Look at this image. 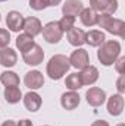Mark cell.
Segmentation results:
<instances>
[{"label":"cell","instance_id":"obj_1","mask_svg":"<svg viewBox=\"0 0 125 126\" xmlns=\"http://www.w3.org/2000/svg\"><path fill=\"white\" fill-rule=\"evenodd\" d=\"M71 64H69V59L65 54H55L50 57V60L47 62L46 66V73L49 75L50 79L53 81H59L66 75V72L69 70Z\"/></svg>","mask_w":125,"mask_h":126},{"label":"cell","instance_id":"obj_2","mask_svg":"<svg viewBox=\"0 0 125 126\" xmlns=\"http://www.w3.org/2000/svg\"><path fill=\"white\" fill-rule=\"evenodd\" d=\"M121 54V44L116 40L104 41L97 51V59L103 66H112Z\"/></svg>","mask_w":125,"mask_h":126},{"label":"cell","instance_id":"obj_3","mask_svg":"<svg viewBox=\"0 0 125 126\" xmlns=\"http://www.w3.org/2000/svg\"><path fill=\"white\" fill-rule=\"evenodd\" d=\"M97 25L100 28H104L106 31L112 35L121 37L124 38V30H125V24L122 19H116L112 15H106V13H99V21Z\"/></svg>","mask_w":125,"mask_h":126},{"label":"cell","instance_id":"obj_4","mask_svg":"<svg viewBox=\"0 0 125 126\" xmlns=\"http://www.w3.org/2000/svg\"><path fill=\"white\" fill-rule=\"evenodd\" d=\"M41 34H43V38L49 44H58L63 37V31L61 30L58 21H52V22L46 24L41 30Z\"/></svg>","mask_w":125,"mask_h":126},{"label":"cell","instance_id":"obj_5","mask_svg":"<svg viewBox=\"0 0 125 126\" xmlns=\"http://www.w3.org/2000/svg\"><path fill=\"white\" fill-rule=\"evenodd\" d=\"M68 59H69V64H71L72 67L80 69V70L90 64V56H88V51L84 50V48H81V47L75 48V50L71 53V56H69Z\"/></svg>","mask_w":125,"mask_h":126},{"label":"cell","instance_id":"obj_6","mask_svg":"<svg viewBox=\"0 0 125 126\" xmlns=\"http://www.w3.org/2000/svg\"><path fill=\"white\" fill-rule=\"evenodd\" d=\"M90 7L97 13L112 15L118 10V0H90Z\"/></svg>","mask_w":125,"mask_h":126},{"label":"cell","instance_id":"obj_7","mask_svg":"<svg viewBox=\"0 0 125 126\" xmlns=\"http://www.w3.org/2000/svg\"><path fill=\"white\" fill-rule=\"evenodd\" d=\"M22 59L30 66H38L40 63H43V60H44V51H43V48L38 44H34L30 50L22 53Z\"/></svg>","mask_w":125,"mask_h":126},{"label":"cell","instance_id":"obj_8","mask_svg":"<svg viewBox=\"0 0 125 126\" xmlns=\"http://www.w3.org/2000/svg\"><path fill=\"white\" fill-rule=\"evenodd\" d=\"M24 84L28 90L35 91V90H40L43 85H44V75L40 72V70H30L25 73V78H24Z\"/></svg>","mask_w":125,"mask_h":126},{"label":"cell","instance_id":"obj_9","mask_svg":"<svg viewBox=\"0 0 125 126\" xmlns=\"http://www.w3.org/2000/svg\"><path fill=\"white\" fill-rule=\"evenodd\" d=\"M85 98H87V103L91 106V107H100L104 104L106 101V93L104 90L99 88V87H91L87 93H85Z\"/></svg>","mask_w":125,"mask_h":126},{"label":"cell","instance_id":"obj_10","mask_svg":"<svg viewBox=\"0 0 125 126\" xmlns=\"http://www.w3.org/2000/svg\"><path fill=\"white\" fill-rule=\"evenodd\" d=\"M124 111V97L121 94H113L107 98V113L113 117L121 116Z\"/></svg>","mask_w":125,"mask_h":126},{"label":"cell","instance_id":"obj_11","mask_svg":"<svg viewBox=\"0 0 125 126\" xmlns=\"http://www.w3.org/2000/svg\"><path fill=\"white\" fill-rule=\"evenodd\" d=\"M24 19L25 18L19 12L10 10L7 13V16H6V27L12 32H19V31H22V28H24Z\"/></svg>","mask_w":125,"mask_h":126},{"label":"cell","instance_id":"obj_12","mask_svg":"<svg viewBox=\"0 0 125 126\" xmlns=\"http://www.w3.org/2000/svg\"><path fill=\"white\" fill-rule=\"evenodd\" d=\"M80 101H81V97L77 91L63 93L62 97H61V106L65 110H75L80 106Z\"/></svg>","mask_w":125,"mask_h":126},{"label":"cell","instance_id":"obj_13","mask_svg":"<svg viewBox=\"0 0 125 126\" xmlns=\"http://www.w3.org/2000/svg\"><path fill=\"white\" fill-rule=\"evenodd\" d=\"M84 9V4L81 0H66L62 4V13L63 16H80L81 10Z\"/></svg>","mask_w":125,"mask_h":126},{"label":"cell","instance_id":"obj_14","mask_svg":"<svg viewBox=\"0 0 125 126\" xmlns=\"http://www.w3.org/2000/svg\"><path fill=\"white\" fill-rule=\"evenodd\" d=\"M22 100H24V106H25V109L28 110V111H38L40 110V107H41V103H43V100H41V97L40 94H37L35 91H30V93H27V94L22 97Z\"/></svg>","mask_w":125,"mask_h":126},{"label":"cell","instance_id":"obj_15","mask_svg":"<svg viewBox=\"0 0 125 126\" xmlns=\"http://www.w3.org/2000/svg\"><path fill=\"white\" fill-rule=\"evenodd\" d=\"M66 38H68V43L74 47H81L85 44V31L81 30V28H71L69 31L66 32Z\"/></svg>","mask_w":125,"mask_h":126},{"label":"cell","instance_id":"obj_16","mask_svg":"<svg viewBox=\"0 0 125 126\" xmlns=\"http://www.w3.org/2000/svg\"><path fill=\"white\" fill-rule=\"evenodd\" d=\"M80 76H81L83 85H93L99 79V69L96 66H93V64H88L84 69H81Z\"/></svg>","mask_w":125,"mask_h":126},{"label":"cell","instance_id":"obj_17","mask_svg":"<svg viewBox=\"0 0 125 126\" xmlns=\"http://www.w3.org/2000/svg\"><path fill=\"white\" fill-rule=\"evenodd\" d=\"M22 30L25 31V34H28V35H31V37H37L38 34H41L43 27H41V22H40L38 18H35V16H28V18L24 19V28H22Z\"/></svg>","mask_w":125,"mask_h":126},{"label":"cell","instance_id":"obj_18","mask_svg":"<svg viewBox=\"0 0 125 126\" xmlns=\"http://www.w3.org/2000/svg\"><path fill=\"white\" fill-rule=\"evenodd\" d=\"M18 60V54L13 48L10 47H4L0 50V64L4 66V67H12L16 64Z\"/></svg>","mask_w":125,"mask_h":126},{"label":"cell","instance_id":"obj_19","mask_svg":"<svg viewBox=\"0 0 125 126\" xmlns=\"http://www.w3.org/2000/svg\"><path fill=\"white\" fill-rule=\"evenodd\" d=\"M80 19H81V24L84 27H94V25H97L99 13L93 10L91 7H84L80 13Z\"/></svg>","mask_w":125,"mask_h":126},{"label":"cell","instance_id":"obj_20","mask_svg":"<svg viewBox=\"0 0 125 126\" xmlns=\"http://www.w3.org/2000/svg\"><path fill=\"white\" fill-rule=\"evenodd\" d=\"M104 41H106L104 32L99 31V30H91V31L85 32V44H88L90 47H100Z\"/></svg>","mask_w":125,"mask_h":126},{"label":"cell","instance_id":"obj_21","mask_svg":"<svg viewBox=\"0 0 125 126\" xmlns=\"http://www.w3.org/2000/svg\"><path fill=\"white\" fill-rule=\"evenodd\" d=\"M34 44H35L34 37L25 34V32H24V34H19V35L16 37V47H18V50H19L21 53H25L27 50H30Z\"/></svg>","mask_w":125,"mask_h":126},{"label":"cell","instance_id":"obj_22","mask_svg":"<svg viewBox=\"0 0 125 126\" xmlns=\"http://www.w3.org/2000/svg\"><path fill=\"white\" fill-rule=\"evenodd\" d=\"M4 100L9 104H18L22 100V93L18 87H4Z\"/></svg>","mask_w":125,"mask_h":126},{"label":"cell","instance_id":"obj_23","mask_svg":"<svg viewBox=\"0 0 125 126\" xmlns=\"http://www.w3.org/2000/svg\"><path fill=\"white\" fill-rule=\"evenodd\" d=\"M0 82H1L4 87H18L19 82H21V79H19V76H18L15 72L6 70V72H3V73L0 75Z\"/></svg>","mask_w":125,"mask_h":126},{"label":"cell","instance_id":"obj_24","mask_svg":"<svg viewBox=\"0 0 125 126\" xmlns=\"http://www.w3.org/2000/svg\"><path fill=\"white\" fill-rule=\"evenodd\" d=\"M65 85H66V88L69 90V91H78L80 88H83L84 85H83V82H81V76H80V73H71V75H68L66 76V79H65Z\"/></svg>","mask_w":125,"mask_h":126},{"label":"cell","instance_id":"obj_25","mask_svg":"<svg viewBox=\"0 0 125 126\" xmlns=\"http://www.w3.org/2000/svg\"><path fill=\"white\" fill-rule=\"evenodd\" d=\"M62 0H30V7L32 10H43L46 7H50V6H58L61 4Z\"/></svg>","mask_w":125,"mask_h":126},{"label":"cell","instance_id":"obj_26","mask_svg":"<svg viewBox=\"0 0 125 126\" xmlns=\"http://www.w3.org/2000/svg\"><path fill=\"white\" fill-rule=\"evenodd\" d=\"M59 22V27H61V30L63 32H68L71 28H74V25H75V18L74 16H63L61 21H58Z\"/></svg>","mask_w":125,"mask_h":126},{"label":"cell","instance_id":"obj_27","mask_svg":"<svg viewBox=\"0 0 125 126\" xmlns=\"http://www.w3.org/2000/svg\"><path fill=\"white\" fill-rule=\"evenodd\" d=\"M9 43H10V34H9V31L4 30V28H0V48L7 47Z\"/></svg>","mask_w":125,"mask_h":126},{"label":"cell","instance_id":"obj_28","mask_svg":"<svg viewBox=\"0 0 125 126\" xmlns=\"http://www.w3.org/2000/svg\"><path fill=\"white\" fill-rule=\"evenodd\" d=\"M113 64H115L116 72H118L119 75H124V73H125V57H124V56H119Z\"/></svg>","mask_w":125,"mask_h":126},{"label":"cell","instance_id":"obj_29","mask_svg":"<svg viewBox=\"0 0 125 126\" xmlns=\"http://www.w3.org/2000/svg\"><path fill=\"white\" fill-rule=\"evenodd\" d=\"M116 90H118V93L122 95L125 93V85H124V75H119V78H118V81H116Z\"/></svg>","mask_w":125,"mask_h":126},{"label":"cell","instance_id":"obj_30","mask_svg":"<svg viewBox=\"0 0 125 126\" xmlns=\"http://www.w3.org/2000/svg\"><path fill=\"white\" fill-rule=\"evenodd\" d=\"M16 126H34V123H32L30 119H22V120H19L16 123Z\"/></svg>","mask_w":125,"mask_h":126},{"label":"cell","instance_id":"obj_31","mask_svg":"<svg viewBox=\"0 0 125 126\" xmlns=\"http://www.w3.org/2000/svg\"><path fill=\"white\" fill-rule=\"evenodd\" d=\"M91 126H109V123L106 120H96Z\"/></svg>","mask_w":125,"mask_h":126},{"label":"cell","instance_id":"obj_32","mask_svg":"<svg viewBox=\"0 0 125 126\" xmlns=\"http://www.w3.org/2000/svg\"><path fill=\"white\" fill-rule=\"evenodd\" d=\"M1 126H16V122L15 120H6V122H3Z\"/></svg>","mask_w":125,"mask_h":126},{"label":"cell","instance_id":"obj_33","mask_svg":"<svg viewBox=\"0 0 125 126\" xmlns=\"http://www.w3.org/2000/svg\"><path fill=\"white\" fill-rule=\"evenodd\" d=\"M116 126H125L124 123H119V125H116Z\"/></svg>","mask_w":125,"mask_h":126},{"label":"cell","instance_id":"obj_34","mask_svg":"<svg viewBox=\"0 0 125 126\" xmlns=\"http://www.w3.org/2000/svg\"><path fill=\"white\" fill-rule=\"evenodd\" d=\"M0 1H6V0H0Z\"/></svg>","mask_w":125,"mask_h":126},{"label":"cell","instance_id":"obj_35","mask_svg":"<svg viewBox=\"0 0 125 126\" xmlns=\"http://www.w3.org/2000/svg\"><path fill=\"white\" fill-rule=\"evenodd\" d=\"M0 21H1V18H0Z\"/></svg>","mask_w":125,"mask_h":126},{"label":"cell","instance_id":"obj_36","mask_svg":"<svg viewBox=\"0 0 125 126\" xmlns=\"http://www.w3.org/2000/svg\"><path fill=\"white\" fill-rule=\"evenodd\" d=\"M46 126H47V125H46Z\"/></svg>","mask_w":125,"mask_h":126}]
</instances>
